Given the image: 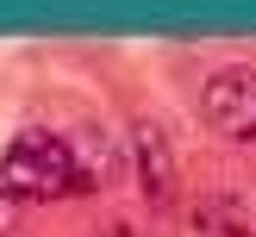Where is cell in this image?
<instances>
[{"label": "cell", "mask_w": 256, "mask_h": 237, "mask_svg": "<svg viewBox=\"0 0 256 237\" xmlns=\"http://www.w3.org/2000/svg\"><path fill=\"white\" fill-rule=\"evenodd\" d=\"M0 194L6 200H69L82 194V162H75V144L62 131H19L6 150H0Z\"/></svg>", "instance_id": "obj_1"}, {"label": "cell", "mask_w": 256, "mask_h": 237, "mask_svg": "<svg viewBox=\"0 0 256 237\" xmlns=\"http://www.w3.org/2000/svg\"><path fill=\"white\" fill-rule=\"evenodd\" d=\"M69 144H75V162H82V194H88V187H106V181H112V169H119V150H112L106 137L94 131V125L69 131Z\"/></svg>", "instance_id": "obj_4"}, {"label": "cell", "mask_w": 256, "mask_h": 237, "mask_svg": "<svg viewBox=\"0 0 256 237\" xmlns=\"http://www.w3.org/2000/svg\"><path fill=\"white\" fill-rule=\"evenodd\" d=\"M132 144H138V175H144V187H150L156 200H169V194H175V150L162 144V131H156L150 119L132 131Z\"/></svg>", "instance_id": "obj_3"}, {"label": "cell", "mask_w": 256, "mask_h": 237, "mask_svg": "<svg viewBox=\"0 0 256 237\" xmlns=\"http://www.w3.org/2000/svg\"><path fill=\"white\" fill-rule=\"evenodd\" d=\"M12 231H19V200L0 194V237H12Z\"/></svg>", "instance_id": "obj_5"}, {"label": "cell", "mask_w": 256, "mask_h": 237, "mask_svg": "<svg viewBox=\"0 0 256 237\" xmlns=\"http://www.w3.org/2000/svg\"><path fill=\"white\" fill-rule=\"evenodd\" d=\"M200 125L225 144H256V62H225L200 81Z\"/></svg>", "instance_id": "obj_2"}]
</instances>
